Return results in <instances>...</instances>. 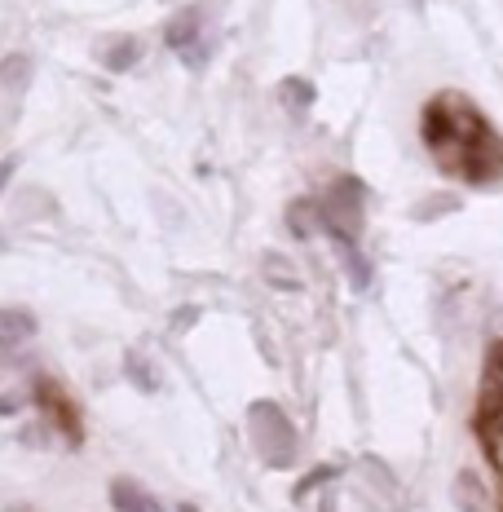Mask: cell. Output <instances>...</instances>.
<instances>
[{
  "instance_id": "14",
  "label": "cell",
  "mask_w": 503,
  "mask_h": 512,
  "mask_svg": "<svg viewBox=\"0 0 503 512\" xmlns=\"http://www.w3.org/2000/svg\"><path fill=\"white\" fill-rule=\"evenodd\" d=\"M137 58H142V45H137L133 36H120V40H111V49H102L106 71H128Z\"/></svg>"
},
{
  "instance_id": "10",
  "label": "cell",
  "mask_w": 503,
  "mask_h": 512,
  "mask_svg": "<svg viewBox=\"0 0 503 512\" xmlns=\"http://www.w3.org/2000/svg\"><path fill=\"white\" fill-rule=\"evenodd\" d=\"M464 208V199L451 195V190H437V195H424L420 204L411 208V221L415 226H433V221H442V217H451V212Z\"/></svg>"
},
{
  "instance_id": "26",
  "label": "cell",
  "mask_w": 503,
  "mask_h": 512,
  "mask_svg": "<svg viewBox=\"0 0 503 512\" xmlns=\"http://www.w3.org/2000/svg\"><path fill=\"white\" fill-rule=\"evenodd\" d=\"M5 512H27V508H5Z\"/></svg>"
},
{
  "instance_id": "21",
  "label": "cell",
  "mask_w": 503,
  "mask_h": 512,
  "mask_svg": "<svg viewBox=\"0 0 503 512\" xmlns=\"http://www.w3.org/2000/svg\"><path fill=\"white\" fill-rule=\"evenodd\" d=\"M23 411V398L18 393H0V415H18Z\"/></svg>"
},
{
  "instance_id": "22",
  "label": "cell",
  "mask_w": 503,
  "mask_h": 512,
  "mask_svg": "<svg viewBox=\"0 0 503 512\" xmlns=\"http://www.w3.org/2000/svg\"><path fill=\"white\" fill-rule=\"evenodd\" d=\"M14 168H18V164H14V159H5V164H0V190H5V186H9V177H14Z\"/></svg>"
},
{
  "instance_id": "6",
  "label": "cell",
  "mask_w": 503,
  "mask_h": 512,
  "mask_svg": "<svg viewBox=\"0 0 503 512\" xmlns=\"http://www.w3.org/2000/svg\"><path fill=\"white\" fill-rule=\"evenodd\" d=\"M111 508L115 512H164V504L133 477H115L111 482Z\"/></svg>"
},
{
  "instance_id": "3",
  "label": "cell",
  "mask_w": 503,
  "mask_h": 512,
  "mask_svg": "<svg viewBox=\"0 0 503 512\" xmlns=\"http://www.w3.org/2000/svg\"><path fill=\"white\" fill-rule=\"evenodd\" d=\"M362 204H367V186H362L358 177H340L336 186L327 190L323 217H327L331 239H336V234H353V239H358V230H362Z\"/></svg>"
},
{
  "instance_id": "5",
  "label": "cell",
  "mask_w": 503,
  "mask_h": 512,
  "mask_svg": "<svg viewBox=\"0 0 503 512\" xmlns=\"http://www.w3.org/2000/svg\"><path fill=\"white\" fill-rule=\"evenodd\" d=\"M451 504L459 512H490V490H486V482H481V473L459 468L455 482H451Z\"/></svg>"
},
{
  "instance_id": "19",
  "label": "cell",
  "mask_w": 503,
  "mask_h": 512,
  "mask_svg": "<svg viewBox=\"0 0 503 512\" xmlns=\"http://www.w3.org/2000/svg\"><path fill=\"white\" fill-rule=\"evenodd\" d=\"M23 76H27V62H23V58H9L5 67H0V80H5L9 89H18V84H23Z\"/></svg>"
},
{
  "instance_id": "11",
  "label": "cell",
  "mask_w": 503,
  "mask_h": 512,
  "mask_svg": "<svg viewBox=\"0 0 503 512\" xmlns=\"http://www.w3.org/2000/svg\"><path fill=\"white\" fill-rule=\"evenodd\" d=\"M481 407H503V340L486 354V380H481Z\"/></svg>"
},
{
  "instance_id": "1",
  "label": "cell",
  "mask_w": 503,
  "mask_h": 512,
  "mask_svg": "<svg viewBox=\"0 0 503 512\" xmlns=\"http://www.w3.org/2000/svg\"><path fill=\"white\" fill-rule=\"evenodd\" d=\"M420 137L437 168L468 186H495L503 177V137L464 93L446 89L428 98L420 111Z\"/></svg>"
},
{
  "instance_id": "15",
  "label": "cell",
  "mask_w": 503,
  "mask_h": 512,
  "mask_svg": "<svg viewBox=\"0 0 503 512\" xmlns=\"http://www.w3.org/2000/svg\"><path fill=\"white\" fill-rule=\"evenodd\" d=\"M195 27H199V9H181V14L168 23V49H190L195 45Z\"/></svg>"
},
{
  "instance_id": "7",
  "label": "cell",
  "mask_w": 503,
  "mask_h": 512,
  "mask_svg": "<svg viewBox=\"0 0 503 512\" xmlns=\"http://www.w3.org/2000/svg\"><path fill=\"white\" fill-rule=\"evenodd\" d=\"M477 437L486 460L495 464V473H503V407H481L477 411Z\"/></svg>"
},
{
  "instance_id": "18",
  "label": "cell",
  "mask_w": 503,
  "mask_h": 512,
  "mask_svg": "<svg viewBox=\"0 0 503 512\" xmlns=\"http://www.w3.org/2000/svg\"><path fill=\"white\" fill-rule=\"evenodd\" d=\"M283 98L296 106V111H305L309 102H314V84H305V80H283Z\"/></svg>"
},
{
  "instance_id": "24",
  "label": "cell",
  "mask_w": 503,
  "mask_h": 512,
  "mask_svg": "<svg viewBox=\"0 0 503 512\" xmlns=\"http://www.w3.org/2000/svg\"><path fill=\"white\" fill-rule=\"evenodd\" d=\"M177 512H199L195 504H177Z\"/></svg>"
},
{
  "instance_id": "8",
  "label": "cell",
  "mask_w": 503,
  "mask_h": 512,
  "mask_svg": "<svg viewBox=\"0 0 503 512\" xmlns=\"http://www.w3.org/2000/svg\"><path fill=\"white\" fill-rule=\"evenodd\" d=\"M323 226H327L323 199H296V204L287 208V230H292L296 239H314Z\"/></svg>"
},
{
  "instance_id": "2",
  "label": "cell",
  "mask_w": 503,
  "mask_h": 512,
  "mask_svg": "<svg viewBox=\"0 0 503 512\" xmlns=\"http://www.w3.org/2000/svg\"><path fill=\"white\" fill-rule=\"evenodd\" d=\"M248 433L252 446L270 468H292L296 464V424L287 420V411L270 398H256L248 407Z\"/></svg>"
},
{
  "instance_id": "9",
  "label": "cell",
  "mask_w": 503,
  "mask_h": 512,
  "mask_svg": "<svg viewBox=\"0 0 503 512\" xmlns=\"http://www.w3.org/2000/svg\"><path fill=\"white\" fill-rule=\"evenodd\" d=\"M336 243H340V252H345L349 287H353V292H367L371 279H376V270H371V261L358 252V239H353V234H336Z\"/></svg>"
},
{
  "instance_id": "12",
  "label": "cell",
  "mask_w": 503,
  "mask_h": 512,
  "mask_svg": "<svg viewBox=\"0 0 503 512\" xmlns=\"http://www.w3.org/2000/svg\"><path fill=\"white\" fill-rule=\"evenodd\" d=\"M36 327L40 323H36V314H31V309H0V340H5V345L27 340Z\"/></svg>"
},
{
  "instance_id": "16",
  "label": "cell",
  "mask_w": 503,
  "mask_h": 512,
  "mask_svg": "<svg viewBox=\"0 0 503 512\" xmlns=\"http://www.w3.org/2000/svg\"><path fill=\"white\" fill-rule=\"evenodd\" d=\"M265 279H270L274 287H283V292H301V274H292V265H287V256L278 252H265Z\"/></svg>"
},
{
  "instance_id": "23",
  "label": "cell",
  "mask_w": 503,
  "mask_h": 512,
  "mask_svg": "<svg viewBox=\"0 0 503 512\" xmlns=\"http://www.w3.org/2000/svg\"><path fill=\"white\" fill-rule=\"evenodd\" d=\"M318 512H340V504H336V499H331V495H327V499H323V504H318Z\"/></svg>"
},
{
  "instance_id": "4",
  "label": "cell",
  "mask_w": 503,
  "mask_h": 512,
  "mask_svg": "<svg viewBox=\"0 0 503 512\" xmlns=\"http://www.w3.org/2000/svg\"><path fill=\"white\" fill-rule=\"evenodd\" d=\"M36 402L49 411V420L58 424L62 437H67L71 446H80V442H84V420H80V407H76V398H71L67 389H58V384H53V380L40 376V380H36Z\"/></svg>"
},
{
  "instance_id": "20",
  "label": "cell",
  "mask_w": 503,
  "mask_h": 512,
  "mask_svg": "<svg viewBox=\"0 0 503 512\" xmlns=\"http://www.w3.org/2000/svg\"><path fill=\"white\" fill-rule=\"evenodd\" d=\"M199 323V309H177L173 314V332H190Z\"/></svg>"
},
{
  "instance_id": "13",
  "label": "cell",
  "mask_w": 503,
  "mask_h": 512,
  "mask_svg": "<svg viewBox=\"0 0 503 512\" xmlns=\"http://www.w3.org/2000/svg\"><path fill=\"white\" fill-rule=\"evenodd\" d=\"M124 376H128V384H133L137 393H159V376H155V367L142 354H124Z\"/></svg>"
},
{
  "instance_id": "25",
  "label": "cell",
  "mask_w": 503,
  "mask_h": 512,
  "mask_svg": "<svg viewBox=\"0 0 503 512\" xmlns=\"http://www.w3.org/2000/svg\"><path fill=\"white\" fill-rule=\"evenodd\" d=\"M9 248V239H5V234H0V252H5Z\"/></svg>"
},
{
  "instance_id": "17",
  "label": "cell",
  "mask_w": 503,
  "mask_h": 512,
  "mask_svg": "<svg viewBox=\"0 0 503 512\" xmlns=\"http://www.w3.org/2000/svg\"><path fill=\"white\" fill-rule=\"evenodd\" d=\"M336 473H340V468H336V464H318V468H314V473H305V477H301V482H296V486H292V499H296V504H301V499L309 495V490H318V486L336 482Z\"/></svg>"
}]
</instances>
